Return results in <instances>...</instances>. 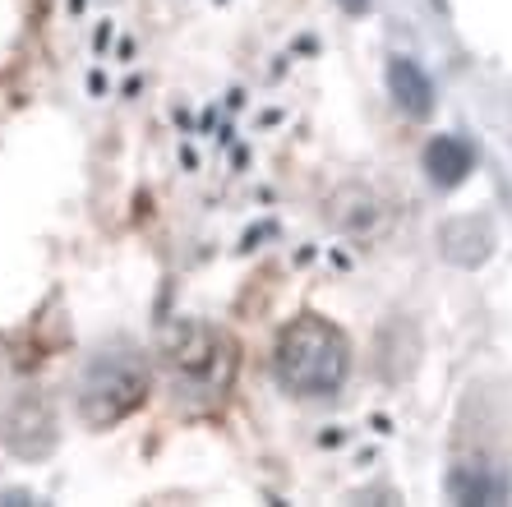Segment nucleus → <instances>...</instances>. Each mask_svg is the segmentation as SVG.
Returning a JSON list of instances; mask_svg holds the SVG:
<instances>
[{"label": "nucleus", "mask_w": 512, "mask_h": 507, "mask_svg": "<svg viewBox=\"0 0 512 507\" xmlns=\"http://www.w3.org/2000/svg\"><path fill=\"white\" fill-rule=\"evenodd\" d=\"M351 369V342L323 314H300L273 346V374L291 397H333Z\"/></svg>", "instance_id": "nucleus-1"}, {"label": "nucleus", "mask_w": 512, "mask_h": 507, "mask_svg": "<svg viewBox=\"0 0 512 507\" xmlns=\"http://www.w3.org/2000/svg\"><path fill=\"white\" fill-rule=\"evenodd\" d=\"M162 365H167L171 392L185 401H222L236 378V342L208 323H176L162 332Z\"/></svg>", "instance_id": "nucleus-2"}, {"label": "nucleus", "mask_w": 512, "mask_h": 507, "mask_svg": "<svg viewBox=\"0 0 512 507\" xmlns=\"http://www.w3.org/2000/svg\"><path fill=\"white\" fill-rule=\"evenodd\" d=\"M148 388H153V374H148V360H143L139 346L111 342L84 365V378H79V415L93 429H111L139 411L143 401H148Z\"/></svg>", "instance_id": "nucleus-3"}, {"label": "nucleus", "mask_w": 512, "mask_h": 507, "mask_svg": "<svg viewBox=\"0 0 512 507\" xmlns=\"http://www.w3.org/2000/svg\"><path fill=\"white\" fill-rule=\"evenodd\" d=\"M0 443L19 461H42L60 443V420L47 392H19L0 415Z\"/></svg>", "instance_id": "nucleus-4"}, {"label": "nucleus", "mask_w": 512, "mask_h": 507, "mask_svg": "<svg viewBox=\"0 0 512 507\" xmlns=\"http://www.w3.org/2000/svg\"><path fill=\"white\" fill-rule=\"evenodd\" d=\"M388 88H393V102L406 116L425 120L434 111V83L425 79V70H420L416 60H406V56L388 60Z\"/></svg>", "instance_id": "nucleus-5"}, {"label": "nucleus", "mask_w": 512, "mask_h": 507, "mask_svg": "<svg viewBox=\"0 0 512 507\" xmlns=\"http://www.w3.org/2000/svg\"><path fill=\"white\" fill-rule=\"evenodd\" d=\"M471 166H476V153H471V143L457 139V134H439V139L425 148V171L434 185L453 189L471 176Z\"/></svg>", "instance_id": "nucleus-6"}, {"label": "nucleus", "mask_w": 512, "mask_h": 507, "mask_svg": "<svg viewBox=\"0 0 512 507\" xmlns=\"http://www.w3.org/2000/svg\"><path fill=\"white\" fill-rule=\"evenodd\" d=\"M489 245H494V236H489L485 222H448L443 226V254L453 263H480L489 254Z\"/></svg>", "instance_id": "nucleus-7"}, {"label": "nucleus", "mask_w": 512, "mask_h": 507, "mask_svg": "<svg viewBox=\"0 0 512 507\" xmlns=\"http://www.w3.org/2000/svg\"><path fill=\"white\" fill-rule=\"evenodd\" d=\"M448 489H453V498H462V503H499V498H508V480L494 471H480V466H462Z\"/></svg>", "instance_id": "nucleus-8"}]
</instances>
